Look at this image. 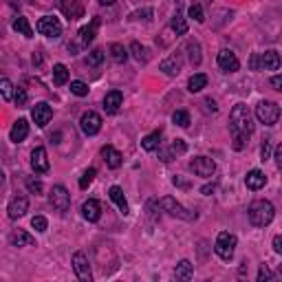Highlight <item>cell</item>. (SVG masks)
Masks as SVG:
<instances>
[{
  "label": "cell",
  "mask_w": 282,
  "mask_h": 282,
  "mask_svg": "<svg viewBox=\"0 0 282 282\" xmlns=\"http://www.w3.org/2000/svg\"><path fill=\"white\" fill-rule=\"evenodd\" d=\"M49 201H51V205L55 207L58 212H66L71 207V194H69V190H66L64 185H55V187H53Z\"/></svg>",
  "instance_id": "6"
},
{
  "label": "cell",
  "mask_w": 282,
  "mask_h": 282,
  "mask_svg": "<svg viewBox=\"0 0 282 282\" xmlns=\"http://www.w3.org/2000/svg\"><path fill=\"white\" fill-rule=\"evenodd\" d=\"M218 66H220V71H225V73H236L240 69V62L234 51L223 49L218 53Z\"/></svg>",
  "instance_id": "12"
},
{
  "label": "cell",
  "mask_w": 282,
  "mask_h": 282,
  "mask_svg": "<svg viewBox=\"0 0 282 282\" xmlns=\"http://www.w3.org/2000/svg\"><path fill=\"white\" fill-rule=\"evenodd\" d=\"M161 71L165 73V75H177V73L181 71V55H170L165 58L163 62H161Z\"/></svg>",
  "instance_id": "23"
},
{
  "label": "cell",
  "mask_w": 282,
  "mask_h": 282,
  "mask_svg": "<svg viewBox=\"0 0 282 282\" xmlns=\"http://www.w3.org/2000/svg\"><path fill=\"white\" fill-rule=\"evenodd\" d=\"M122 102H124V95L119 91L106 93V97H104V110L108 112V115H115V112L119 110V106H122Z\"/></svg>",
  "instance_id": "17"
},
{
  "label": "cell",
  "mask_w": 282,
  "mask_h": 282,
  "mask_svg": "<svg viewBox=\"0 0 282 282\" xmlns=\"http://www.w3.org/2000/svg\"><path fill=\"white\" fill-rule=\"evenodd\" d=\"M258 66H260V64H258V55H253V58H251V69H258Z\"/></svg>",
  "instance_id": "51"
},
{
  "label": "cell",
  "mask_w": 282,
  "mask_h": 282,
  "mask_svg": "<svg viewBox=\"0 0 282 282\" xmlns=\"http://www.w3.org/2000/svg\"><path fill=\"white\" fill-rule=\"evenodd\" d=\"M13 29H16L18 33H22L24 38H31V36H33V29H31L29 20L22 18V16H18L16 20H13Z\"/></svg>",
  "instance_id": "30"
},
{
  "label": "cell",
  "mask_w": 282,
  "mask_h": 282,
  "mask_svg": "<svg viewBox=\"0 0 282 282\" xmlns=\"http://www.w3.org/2000/svg\"><path fill=\"white\" fill-rule=\"evenodd\" d=\"M230 130H232V141H234V150H243L247 139L253 132V122H251V112L247 110L245 104H236L230 112Z\"/></svg>",
  "instance_id": "1"
},
{
  "label": "cell",
  "mask_w": 282,
  "mask_h": 282,
  "mask_svg": "<svg viewBox=\"0 0 282 282\" xmlns=\"http://www.w3.org/2000/svg\"><path fill=\"white\" fill-rule=\"evenodd\" d=\"M102 62H104V51L102 49H93L89 53V64L91 66H99Z\"/></svg>",
  "instance_id": "37"
},
{
  "label": "cell",
  "mask_w": 282,
  "mask_h": 282,
  "mask_svg": "<svg viewBox=\"0 0 282 282\" xmlns=\"http://www.w3.org/2000/svg\"><path fill=\"white\" fill-rule=\"evenodd\" d=\"M71 93L77 97H86L89 95V86H86L84 82H79V79H75V82H71Z\"/></svg>",
  "instance_id": "35"
},
{
  "label": "cell",
  "mask_w": 282,
  "mask_h": 282,
  "mask_svg": "<svg viewBox=\"0 0 282 282\" xmlns=\"http://www.w3.org/2000/svg\"><path fill=\"white\" fill-rule=\"evenodd\" d=\"M97 26H99V18H93L89 26H82L79 29V42L82 44H89L95 40V33H97Z\"/></svg>",
  "instance_id": "22"
},
{
  "label": "cell",
  "mask_w": 282,
  "mask_h": 282,
  "mask_svg": "<svg viewBox=\"0 0 282 282\" xmlns=\"http://www.w3.org/2000/svg\"><path fill=\"white\" fill-rule=\"evenodd\" d=\"M82 214H84V218L89 220V223H97L99 216H102V205H99V201L89 199L82 205Z\"/></svg>",
  "instance_id": "15"
},
{
  "label": "cell",
  "mask_w": 282,
  "mask_h": 282,
  "mask_svg": "<svg viewBox=\"0 0 282 282\" xmlns=\"http://www.w3.org/2000/svg\"><path fill=\"white\" fill-rule=\"evenodd\" d=\"M273 251H276V253H282V236H276V238H273Z\"/></svg>",
  "instance_id": "47"
},
{
  "label": "cell",
  "mask_w": 282,
  "mask_h": 282,
  "mask_svg": "<svg viewBox=\"0 0 282 282\" xmlns=\"http://www.w3.org/2000/svg\"><path fill=\"white\" fill-rule=\"evenodd\" d=\"M36 29H38V33H42V36H46V38H60L62 36V24H60V20L53 18V16L40 18Z\"/></svg>",
  "instance_id": "5"
},
{
  "label": "cell",
  "mask_w": 282,
  "mask_h": 282,
  "mask_svg": "<svg viewBox=\"0 0 282 282\" xmlns=\"http://www.w3.org/2000/svg\"><path fill=\"white\" fill-rule=\"evenodd\" d=\"M33 243H36V238H33L31 234L22 232V230H16L11 234V245L13 247H31Z\"/></svg>",
  "instance_id": "24"
},
{
  "label": "cell",
  "mask_w": 282,
  "mask_h": 282,
  "mask_svg": "<svg viewBox=\"0 0 282 282\" xmlns=\"http://www.w3.org/2000/svg\"><path fill=\"white\" fill-rule=\"evenodd\" d=\"M265 280H273V273L269 271V267H267V265H260V269H258V282H265Z\"/></svg>",
  "instance_id": "43"
},
{
  "label": "cell",
  "mask_w": 282,
  "mask_h": 282,
  "mask_svg": "<svg viewBox=\"0 0 282 282\" xmlns=\"http://www.w3.org/2000/svg\"><path fill=\"white\" fill-rule=\"evenodd\" d=\"M11 89H13V86H11V82H9V79H7V77H3V82H0V91H3V97L7 99V102H9V99H11Z\"/></svg>",
  "instance_id": "41"
},
{
  "label": "cell",
  "mask_w": 282,
  "mask_h": 282,
  "mask_svg": "<svg viewBox=\"0 0 282 282\" xmlns=\"http://www.w3.org/2000/svg\"><path fill=\"white\" fill-rule=\"evenodd\" d=\"M159 146H161V130L150 132L148 137L141 139V148H144L146 152H154V150H159Z\"/></svg>",
  "instance_id": "26"
},
{
  "label": "cell",
  "mask_w": 282,
  "mask_h": 282,
  "mask_svg": "<svg viewBox=\"0 0 282 282\" xmlns=\"http://www.w3.org/2000/svg\"><path fill=\"white\" fill-rule=\"evenodd\" d=\"M269 154H271V144L265 141L263 148H260V157H263V161H265V159H269Z\"/></svg>",
  "instance_id": "45"
},
{
  "label": "cell",
  "mask_w": 282,
  "mask_h": 282,
  "mask_svg": "<svg viewBox=\"0 0 282 282\" xmlns=\"http://www.w3.org/2000/svg\"><path fill=\"white\" fill-rule=\"evenodd\" d=\"M278 276L282 278V265H280V269H278Z\"/></svg>",
  "instance_id": "53"
},
{
  "label": "cell",
  "mask_w": 282,
  "mask_h": 282,
  "mask_svg": "<svg viewBox=\"0 0 282 282\" xmlns=\"http://www.w3.org/2000/svg\"><path fill=\"white\" fill-rule=\"evenodd\" d=\"M53 82H55L58 86H64L66 82H69V69H66L64 64L53 66Z\"/></svg>",
  "instance_id": "29"
},
{
  "label": "cell",
  "mask_w": 282,
  "mask_h": 282,
  "mask_svg": "<svg viewBox=\"0 0 282 282\" xmlns=\"http://www.w3.org/2000/svg\"><path fill=\"white\" fill-rule=\"evenodd\" d=\"M273 159H276V165L282 167V144L276 148V152H273Z\"/></svg>",
  "instance_id": "46"
},
{
  "label": "cell",
  "mask_w": 282,
  "mask_h": 282,
  "mask_svg": "<svg viewBox=\"0 0 282 282\" xmlns=\"http://www.w3.org/2000/svg\"><path fill=\"white\" fill-rule=\"evenodd\" d=\"M236 236L230 232H220L216 243H214V251H216V256L220 260H232L234 258V251H236Z\"/></svg>",
  "instance_id": "3"
},
{
  "label": "cell",
  "mask_w": 282,
  "mask_h": 282,
  "mask_svg": "<svg viewBox=\"0 0 282 282\" xmlns=\"http://www.w3.org/2000/svg\"><path fill=\"white\" fill-rule=\"evenodd\" d=\"M172 29H174V33H177V36H185V33H187V22H185V18H183V13H181V11L174 13Z\"/></svg>",
  "instance_id": "31"
},
{
  "label": "cell",
  "mask_w": 282,
  "mask_h": 282,
  "mask_svg": "<svg viewBox=\"0 0 282 282\" xmlns=\"http://www.w3.org/2000/svg\"><path fill=\"white\" fill-rule=\"evenodd\" d=\"M187 16L194 18L196 22H203V20H205V13H203V7H201V5H192L190 9H187Z\"/></svg>",
  "instance_id": "36"
},
{
  "label": "cell",
  "mask_w": 282,
  "mask_h": 282,
  "mask_svg": "<svg viewBox=\"0 0 282 282\" xmlns=\"http://www.w3.org/2000/svg\"><path fill=\"white\" fill-rule=\"evenodd\" d=\"M271 86L276 91H282V77L280 75H276V77H271Z\"/></svg>",
  "instance_id": "48"
},
{
  "label": "cell",
  "mask_w": 282,
  "mask_h": 282,
  "mask_svg": "<svg viewBox=\"0 0 282 282\" xmlns=\"http://www.w3.org/2000/svg\"><path fill=\"white\" fill-rule=\"evenodd\" d=\"M205 106H207V110H212V112L218 110V106H216V102H214V99H205Z\"/></svg>",
  "instance_id": "49"
},
{
  "label": "cell",
  "mask_w": 282,
  "mask_h": 282,
  "mask_svg": "<svg viewBox=\"0 0 282 282\" xmlns=\"http://www.w3.org/2000/svg\"><path fill=\"white\" fill-rule=\"evenodd\" d=\"M31 117H33V122H36V126L44 128V126L51 122V117H53V108H51V106L46 104V102H40V104L33 106Z\"/></svg>",
  "instance_id": "11"
},
{
  "label": "cell",
  "mask_w": 282,
  "mask_h": 282,
  "mask_svg": "<svg viewBox=\"0 0 282 282\" xmlns=\"http://www.w3.org/2000/svg\"><path fill=\"white\" fill-rule=\"evenodd\" d=\"M245 183L249 190H263V187L267 185V177H265V172H260V170H251L249 174H247V179H245Z\"/></svg>",
  "instance_id": "20"
},
{
  "label": "cell",
  "mask_w": 282,
  "mask_h": 282,
  "mask_svg": "<svg viewBox=\"0 0 282 282\" xmlns=\"http://www.w3.org/2000/svg\"><path fill=\"white\" fill-rule=\"evenodd\" d=\"M207 86V75L205 73H194V75L187 79V91L190 93H201Z\"/></svg>",
  "instance_id": "25"
},
{
  "label": "cell",
  "mask_w": 282,
  "mask_h": 282,
  "mask_svg": "<svg viewBox=\"0 0 282 282\" xmlns=\"http://www.w3.org/2000/svg\"><path fill=\"white\" fill-rule=\"evenodd\" d=\"M26 210H29V201H26V196H22V194H18V196L11 199L7 212H9V218H20L26 214Z\"/></svg>",
  "instance_id": "14"
},
{
  "label": "cell",
  "mask_w": 282,
  "mask_h": 282,
  "mask_svg": "<svg viewBox=\"0 0 282 282\" xmlns=\"http://www.w3.org/2000/svg\"><path fill=\"white\" fill-rule=\"evenodd\" d=\"M108 196H110L112 203L119 207V212H122V214H128V201H126L122 187H119V185H112L110 190H108Z\"/></svg>",
  "instance_id": "19"
},
{
  "label": "cell",
  "mask_w": 282,
  "mask_h": 282,
  "mask_svg": "<svg viewBox=\"0 0 282 282\" xmlns=\"http://www.w3.org/2000/svg\"><path fill=\"white\" fill-rule=\"evenodd\" d=\"M102 157H104V161H106V165L112 167V170H117V167L122 165V154H119L112 146H104V148H102Z\"/></svg>",
  "instance_id": "21"
},
{
  "label": "cell",
  "mask_w": 282,
  "mask_h": 282,
  "mask_svg": "<svg viewBox=\"0 0 282 282\" xmlns=\"http://www.w3.org/2000/svg\"><path fill=\"white\" fill-rule=\"evenodd\" d=\"M194 273V265L190 263V260H181V263L177 265V269H174V278L177 280H190Z\"/></svg>",
  "instance_id": "27"
},
{
  "label": "cell",
  "mask_w": 282,
  "mask_h": 282,
  "mask_svg": "<svg viewBox=\"0 0 282 282\" xmlns=\"http://www.w3.org/2000/svg\"><path fill=\"white\" fill-rule=\"evenodd\" d=\"M201 192H203V194H212V192H214V185H205Z\"/></svg>",
  "instance_id": "50"
},
{
  "label": "cell",
  "mask_w": 282,
  "mask_h": 282,
  "mask_svg": "<svg viewBox=\"0 0 282 282\" xmlns=\"http://www.w3.org/2000/svg\"><path fill=\"white\" fill-rule=\"evenodd\" d=\"M159 205L163 207L165 212H170L172 216H179V218H183V220H194L196 218V214H187V210L181 203H177V201H174L172 196H163L159 201Z\"/></svg>",
  "instance_id": "8"
},
{
  "label": "cell",
  "mask_w": 282,
  "mask_h": 282,
  "mask_svg": "<svg viewBox=\"0 0 282 282\" xmlns=\"http://www.w3.org/2000/svg\"><path fill=\"white\" fill-rule=\"evenodd\" d=\"M73 269H75L77 278L82 282H91L93 280V273H91V267H89V258H86L84 251H75L73 256Z\"/></svg>",
  "instance_id": "10"
},
{
  "label": "cell",
  "mask_w": 282,
  "mask_h": 282,
  "mask_svg": "<svg viewBox=\"0 0 282 282\" xmlns=\"http://www.w3.org/2000/svg\"><path fill=\"white\" fill-rule=\"evenodd\" d=\"M130 51H132V55H135V60H139V62H146V60H148V49H146V46H141L139 42H132Z\"/></svg>",
  "instance_id": "32"
},
{
  "label": "cell",
  "mask_w": 282,
  "mask_h": 282,
  "mask_svg": "<svg viewBox=\"0 0 282 282\" xmlns=\"http://www.w3.org/2000/svg\"><path fill=\"white\" fill-rule=\"evenodd\" d=\"M79 128H82V132H84V135H89V137L97 135V132L102 130V117H99L97 112H93V110L84 112L82 119H79Z\"/></svg>",
  "instance_id": "7"
},
{
  "label": "cell",
  "mask_w": 282,
  "mask_h": 282,
  "mask_svg": "<svg viewBox=\"0 0 282 282\" xmlns=\"http://www.w3.org/2000/svg\"><path fill=\"white\" fill-rule=\"evenodd\" d=\"M187 51H192L190 53V60H192V64H201V46H199V42H190L187 44Z\"/></svg>",
  "instance_id": "38"
},
{
  "label": "cell",
  "mask_w": 282,
  "mask_h": 282,
  "mask_svg": "<svg viewBox=\"0 0 282 282\" xmlns=\"http://www.w3.org/2000/svg\"><path fill=\"white\" fill-rule=\"evenodd\" d=\"M31 225H33V230H36V232H46V218L44 216H33Z\"/></svg>",
  "instance_id": "40"
},
{
  "label": "cell",
  "mask_w": 282,
  "mask_h": 282,
  "mask_svg": "<svg viewBox=\"0 0 282 282\" xmlns=\"http://www.w3.org/2000/svg\"><path fill=\"white\" fill-rule=\"evenodd\" d=\"M280 64H282V60H280V53L278 51H265L263 55H260V66H263L265 71H278L280 69Z\"/></svg>",
  "instance_id": "16"
},
{
  "label": "cell",
  "mask_w": 282,
  "mask_h": 282,
  "mask_svg": "<svg viewBox=\"0 0 282 282\" xmlns=\"http://www.w3.org/2000/svg\"><path fill=\"white\" fill-rule=\"evenodd\" d=\"M108 51H110V58L115 60L117 64H124L126 60H128V51H126V49H124V44H119V42H112Z\"/></svg>",
  "instance_id": "28"
},
{
  "label": "cell",
  "mask_w": 282,
  "mask_h": 282,
  "mask_svg": "<svg viewBox=\"0 0 282 282\" xmlns=\"http://www.w3.org/2000/svg\"><path fill=\"white\" fill-rule=\"evenodd\" d=\"M185 150H187L185 141H183V139H174V144H172V148H170V152H172V154H183Z\"/></svg>",
  "instance_id": "42"
},
{
  "label": "cell",
  "mask_w": 282,
  "mask_h": 282,
  "mask_svg": "<svg viewBox=\"0 0 282 282\" xmlns=\"http://www.w3.org/2000/svg\"><path fill=\"white\" fill-rule=\"evenodd\" d=\"M26 135H29V122H26V119H18V122L13 124L11 132H9L11 141L13 144H20V141L26 139Z\"/></svg>",
  "instance_id": "18"
},
{
  "label": "cell",
  "mask_w": 282,
  "mask_h": 282,
  "mask_svg": "<svg viewBox=\"0 0 282 282\" xmlns=\"http://www.w3.org/2000/svg\"><path fill=\"white\" fill-rule=\"evenodd\" d=\"M256 117H258V122L265 124V126L278 124V119H280V106L273 104V102H260L256 106Z\"/></svg>",
  "instance_id": "4"
},
{
  "label": "cell",
  "mask_w": 282,
  "mask_h": 282,
  "mask_svg": "<svg viewBox=\"0 0 282 282\" xmlns=\"http://www.w3.org/2000/svg\"><path fill=\"white\" fill-rule=\"evenodd\" d=\"M112 3H115V0H99V5H106V7L112 5Z\"/></svg>",
  "instance_id": "52"
},
{
  "label": "cell",
  "mask_w": 282,
  "mask_h": 282,
  "mask_svg": "<svg viewBox=\"0 0 282 282\" xmlns=\"http://www.w3.org/2000/svg\"><path fill=\"white\" fill-rule=\"evenodd\" d=\"M273 216H276V207H273V203L267 199L253 201L249 205V210H247V218H249V223L256 225V227H267L273 220Z\"/></svg>",
  "instance_id": "2"
},
{
  "label": "cell",
  "mask_w": 282,
  "mask_h": 282,
  "mask_svg": "<svg viewBox=\"0 0 282 282\" xmlns=\"http://www.w3.org/2000/svg\"><path fill=\"white\" fill-rule=\"evenodd\" d=\"M95 177H97V170H95V167H89V170L82 174V179H79V187H82V190H86V187L93 183V179H95Z\"/></svg>",
  "instance_id": "34"
},
{
  "label": "cell",
  "mask_w": 282,
  "mask_h": 282,
  "mask_svg": "<svg viewBox=\"0 0 282 282\" xmlns=\"http://www.w3.org/2000/svg\"><path fill=\"white\" fill-rule=\"evenodd\" d=\"M26 187H29L31 194H42L44 192L42 181H38V179H26Z\"/></svg>",
  "instance_id": "39"
},
{
  "label": "cell",
  "mask_w": 282,
  "mask_h": 282,
  "mask_svg": "<svg viewBox=\"0 0 282 282\" xmlns=\"http://www.w3.org/2000/svg\"><path fill=\"white\" fill-rule=\"evenodd\" d=\"M16 104H18V106H24V104H26V91L20 89V86L16 89Z\"/></svg>",
  "instance_id": "44"
},
{
  "label": "cell",
  "mask_w": 282,
  "mask_h": 282,
  "mask_svg": "<svg viewBox=\"0 0 282 282\" xmlns=\"http://www.w3.org/2000/svg\"><path fill=\"white\" fill-rule=\"evenodd\" d=\"M172 122L177 126H181V128H187V126H190V115H187L185 110H177L172 115Z\"/></svg>",
  "instance_id": "33"
},
{
  "label": "cell",
  "mask_w": 282,
  "mask_h": 282,
  "mask_svg": "<svg viewBox=\"0 0 282 282\" xmlns=\"http://www.w3.org/2000/svg\"><path fill=\"white\" fill-rule=\"evenodd\" d=\"M190 170L196 174V177H212L214 172H216V163H214L212 159H207V157H196V159H192L190 161Z\"/></svg>",
  "instance_id": "9"
},
{
  "label": "cell",
  "mask_w": 282,
  "mask_h": 282,
  "mask_svg": "<svg viewBox=\"0 0 282 282\" xmlns=\"http://www.w3.org/2000/svg\"><path fill=\"white\" fill-rule=\"evenodd\" d=\"M31 167L36 170V174L49 172V159H46V150L42 146L36 148V150L31 152Z\"/></svg>",
  "instance_id": "13"
}]
</instances>
